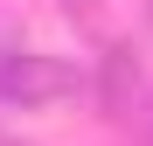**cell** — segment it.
Here are the masks:
<instances>
[{
	"mask_svg": "<svg viewBox=\"0 0 153 146\" xmlns=\"http://www.w3.org/2000/svg\"><path fill=\"white\" fill-rule=\"evenodd\" d=\"M132 90H139V56H132V42H111L105 63H97V104L111 118H125L132 111Z\"/></svg>",
	"mask_w": 153,
	"mask_h": 146,
	"instance_id": "7a4b0ae2",
	"label": "cell"
},
{
	"mask_svg": "<svg viewBox=\"0 0 153 146\" xmlns=\"http://www.w3.org/2000/svg\"><path fill=\"white\" fill-rule=\"evenodd\" d=\"M84 90V70L56 49H0V104L14 111H49Z\"/></svg>",
	"mask_w": 153,
	"mask_h": 146,
	"instance_id": "6da1fadb",
	"label": "cell"
},
{
	"mask_svg": "<svg viewBox=\"0 0 153 146\" xmlns=\"http://www.w3.org/2000/svg\"><path fill=\"white\" fill-rule=\"evenodd\" d=\"M0 146H28V139H7V132H0Z\"/></svg>",
	"mask_w": 153,
	"mask_h": 146,
	"instance_id": "277c9868",
	"label": "cell"
},
{
	"mask_svg": "<svg viewBox=\"0 0 153 146\" xmlns=\"http://www.w3.org/2000/svg\"><path fill=\"white\" fill-rule=\"evenodd\" d=\"M56 7H63L70 21H91V14H97V0H56Z\"/></svg>",
	"mask_w": 153,
	"mask_h": 146,
	"instance_id": "3957f363",
	"label": "cell"
}]
</instances>
